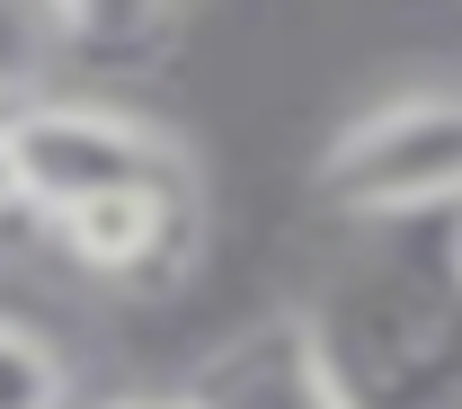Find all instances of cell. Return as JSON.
Here are the masks:
<instances>
[{
    "instance_id": "cell-1",
    "label": "cell",
    "mask_w": 462,
    "mask_h": 409,
    "mask_svg": "<svg viewBox=\"0 0 462 409\" xmlns=\"http://www.w3.org/2000/svg\"><path fill=\"white\" fill-rule=\"evenodd\" d=\"M311 196L338 223H462V89H401L338 125Z\"/></svg>"
},
{
    "instance_id": "cell-3",
    "label": "cell",
    "mask_w": 462,
    "mask_h": 409,
    "mask_svg": "<svg viewBox=\"0 0 462 409\" xmlns=\"http://www.w3.org/2000/svg\"><path fill=\"white\" fill-rule=\"evenodd\" d=\"M45 232H54V249L80 276H98V285H152L196 240V187H187V170L125 178V187H98V196L62 205Z\"/></svg>"
},
{
    "instance_id": "cell-2",
    "label": "cell",
    "mask_w": 462,
    "mask_h": 409,
    "mask_svg": "<svg viewBox=\"0 0 462 409\" xmlns=\"http://www.w3.org/2000/svg\"><path fill=\"white\" fill-rule=\"evenodd\" d=\"M9 125H18V161H27L36 223H54L62 205H80V196H98V187L187 170L161 125L125 116V107H107V98H54V89H36V98L9 107Z\"/></svg>"
},
{
    "instance_id": "cell-7",
    "label": "cell",
    "mask_w": 462,
    "mask_h": 409,
    "mask_svg": "<svg viewBox=\"0 0 462 409\" xmlns=\"http://www.w3.org/2000/svg\"><path fill=\"white\" fill-rule=\"evenodd\" d=\"M54 54H71L54 0H0V107L36 98L45 71H54Z\"/></svg>"
},
{
    "instance_id": "cell-6",
    "label": "cell",
    "mask_w": 462,
    "mask_h": 409,
    "mask_svg": "<svg viewBox=\"0 0 462 409\" xmlns=\"http://www.w3.org/2000/svg\"><path fill=\"white\" fill-rule=\"evenodd\" d=\"M0 409H71V356L18 311H0Z\"/></svg>"
},
{
    "instance_id": "cell-5",
    "label": "cell",
    "mask_w": 462,
    "mask_h": 409,
    "mask_svg": "<svg viewBox=\"0 0 462 409\" xmlns=\"http://www.w3.org/2000/svg\"><path fill=\"white\" fill-rule=\"evenodd\" d=\"M62 9V45L89 62H134L170 36L178 0H54Z\"/></svg>"
},
{
    "instance_id": "cell-9",
    "label": "cell",
    "mask_w": 462,
    "mask_h": 409,
    "mask_svg": "<svg viewBox=\"0 0 462 409\" xmlns=\"http://www.w3.org/2000/svg\"><path fill=\"white\" fill-rule=\"evenodd\" d=\"M116 409H196L187 392H152V401H116Z\"/></svg>"
},
{
    "instance_id": "cell-10",
    "label": "cell",
    "mask_w": 462,
    "mask_h": 409,
    "mask_svg": "<svg viewBox=\"0 0 462 409\" xmlns=\"http://www.w3.org/2000/svg\"><path fill=\"white\" fill-rule=\"evenodd\" d=\"M454 258H462V223H454Z\"/></svg>"
},
{
    "instance_id": "cell-8",
    "label": "cell",
    "mask_w": 462,
    "mask_h": 409,
    "mask_svg": "<svg viewBox=\"0 0 462 409\" xmlns=\"http://www.w3.org/2000/svg\"><path fill=\"white\" fill-rule=\"evenodd\" d=\"M18 214H36V196H27V161H18V125L0 107V223H18Z\"/></svg>"
},
{
    "instance_id": "cell-4",
    "label": "cell",
    "mask_w": 462,
    "mask_h": 409,
    "mask_svg": "<svg viewBox=\"0 0 462 409\" xmlns=\"http://www.w3.org/2000/svg\"><path fill=\"white\" fill-rule=\"evenodd\" d=\"M187 401L196 409H356L320 330H311V311H267L240 339H223L196 365Z\"/></svg>"
}]
</instances>
